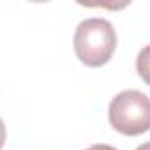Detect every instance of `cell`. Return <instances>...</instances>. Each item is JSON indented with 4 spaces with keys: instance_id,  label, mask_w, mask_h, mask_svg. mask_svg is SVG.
I'll return each instance as SVG.
<instances>
[{
    "instance_id": "6da1fadb",
    "label": "cell",
    "mask_w": 150,
    "mask_h": 150,
    "mask_svg": "<svg viewBox=\"0 0 150 150\" xmlns=\"http://www.w3.org/2000/svg\"><path fill=\"white\" fill-rule=\"evenodd\" d=\"M74 51L81 64L101 67L113 57L117 48V32L104 18H88L74 32Z\"/></svg>"
},
{
    "instance_id": "7a4b0ae2",
    "label": "cell",
    "mask_w": 150,
    "mask_h": 150,
    "mask_svg": "<svg viewBox=\"0 0 150 150\" xmlns=\"http://www.w3.org/2000/svg\"><path fill=\"white\" fill-rule=\"evenodd\" d=\"M110 124L125 136H138L150 129V99L139 90H124L113 97L108 110Z\"/></svg>"
},
{
    "instance_id": "3957f363",
    "label": "cell",
    "mask_w": 150,
    "mask_h": 150,
    "mask_svg": "<svg viewBox=\"0 0 150 150\" xmlns=\"http://www.w3.org/2000/svg\"><path fill=\"white\" fill-rule=\"evenodd\" d=\"M136 71L141 76V80L150 85V44L145 46L139 53H138V58H136Z\"/></svg>"
},
{
    "instance_id": "277c9868",
    "label": "cell",
    "mask_w": 150,
    "mask_h": 150,
    "mask_svg": "<svg viewBox=\"0 0 150 150\" xmlns=\"http://www.w3.org/2000/svg\"><path fill=\"white\" fill-rule=\"evenodd\" d=\"M87 150H117V148H115V146H111V145H106V143H97V145L88 146Z\"/></svg>"
},
{
    "instance_id": "5b68a950",
    "label": "cell",
    "mask_w": 150,
    "mask_h": 150,
    "mask_svg": "<svg viewBox=\"0 0 150 150\" xmlns=\"http://www.w3.org/2000/svg\"><path fill=\"white\" fill-rule=\"evenodd\" d=\"M136 150H150V141H146V143H143V145H139Z\"/></svg>"
}]
</instances>
